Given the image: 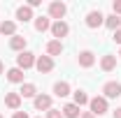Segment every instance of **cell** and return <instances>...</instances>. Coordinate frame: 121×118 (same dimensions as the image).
Listing matches in <instances>:
<instances>
[{
	"instance_id": "cell-21",
	"label": "cell",
	"mask_w": 121,
	"mask_h": 118,
	"mask_svg": "<svg viewBox=\"0 0 121 118\" xmlns=\"http://www.w3.org/2000/svg\"><path fill=\"white\" fill-rule=\"evenodd\" d=\"M105 26L112 30V32H114V30H119V28H121V19H119L117 14H109V16H105Z\"/></svg>"
},
{
	"instance_id": "cell-28",
	"label": "cell",
	"mask_w": 121,
	"mask_h": 118,
	"mask_svg": "<svg viewBox=\"0 0 121 118\" xmlns=\"http://www.w3.org/2000/svg\"><path fill=\"white\" fill-rule=\"evenodd\" d=\"M114 118H121V106L117 109V111H114Z\"/></svg>"
},
{
	"instance_id": "cell-8",
	"label": "cell",
	"mask_w": 121,
	"mask_h": 118,
	"mask_svg": "<svg viewBox=\"0 0 121 118\" xmlns=\"http://www.w3.org/2000/svg\"><path fill=\"white\" fill-rule=\"evenodd\" d=\"M77 60H79V67L89 70V67H93V65H95V53L86 49V51H82V53L77 56Z\"/></svg>"
},
{
	"instance_id": "cell-29",
	"label": "cell",
	"mask_w": 121,
	"mask_h": 118,
	"mask_svg": "<svg viewBox=\"0 0 121 118\" xmlns=\"http://www.w3.org/2000/svg\"><path fill=\"white\" fill-rule=\"evenodd\" d=\"M5 72V65H2V60H0V74Z\"/></svg>"
},
{
	"instance_id": "cell-13",
	"label": "cell",
	"mask_w": 121,
	"mask_h": 118,
	"mask_svg": "<svg viewBox=\"0 0 121 118\" xmlns=\"http://www.w3.org/2000/svg\"><path fill=\"white\" fill-rule=\"evenodd\" d=\"M60 53H63V42L51 39V42L47 44V56H49V58H54V56H60Z\"/></svg>"
},
{
	"instance_id": "cell-15",
	"label": "cell",
	"mask_w": 121,
	"mask_h": 118,
	"mask_svg": "<svg viewBox=\"0 0 121 118\" xmlns=\"http://www.w3.org/2000/svg\"><path fill=\"white\" fill-rule=\"evenodd\" d=\"M26 44H28V42H26V37H21V35H14V37L9 39V49H12V51H19V53L26 51Z\"/></svg>"
},
{
	"instance_id": "cell-31",
	"label": "cell",
	"mask_w": 121,
	"mask_h": 118,
	"mask_svg": "<svg viewBox=\"0 0 121 118\" xmlns=\"http://www.w3.org/2000/svg\"><path fill=\"white\" fill-rule=\"evenodd\" d=\"M119 56H121V49H119Z\"/></svg>"
},
{
	"instance_id": "cell-32",
	"label": "cell",
	"mask_w": 121,
	"mask_h": 118,
	"mask_svg": "<svg viewBox=\"0 0 121 118\" xmlns=\"http://www.w3.org/2000/svg\"><path fill=\"white\" fill-rule=\"evenodd\" d=\"M37 118H42V116H37Z\"/></svg>"
},
{
	"instance_id": "cell-22",
	"label": "cell",
	"mask_w": 121,
	"mask_h": 118,
	"mask_svg": "<svg viewBox=\"0 0 121 118\" xmlns=\"http://www.w3.org/2000/svg\"><path fill=\"white\" fill-rule=\"evenodd\" d=\"M72 95H75V104H77V106H82V104H89V95H86L84 90H75Z\"/></svg>"
},
{
	"instance_id": "cell-11",
	"label": "cell",
	"mask_w": 121,
	"mask_h": 118,
	"mask_svg": "<svg viewBox=\"0 0 121 118\" xmlns=\"http://www.w3.org/2000/svg\"><path fill=\"white\" fill-rule=\"evenodd\" d=\"M70 93H72V90H70V83H68V81H56V83H54V95H56V97H68Z\"/></svg>"
},
{
	"instance_id": "cell-5",
	"label": "cell",
	"mask_w": 121,
	"mask_h": 118,
	"mask_svg": "<svg viewBox=\"0 0 121 118\" xmlns=\"http://www.w3.org/2000/svg\"><path fill=\"white\" fill-rule=\"evenodd\" d=\"M68 32H70V26L65 23V21H54L51 23V35H54V39H63V37H68Z\"/></svg>"
},
{
	"instance_id": "cell-17",
	"label": "cell",
	"mask_w": 121,
	"mask_h": 118,
	"mask_svg": "<svg viewBox=\"0 0 121 118\" xmlns=\"http://www.w3.org/2000/svg\"><path fill=\"white\" fill-rule=\"evenodd\" d=\"M35 30H37V32L51 30V21H49V16H35Z\"/></svg>"
},
{
	"instance_id": "cell-14",
	"label": "cell",
	"mask_w": 121,
	"mask_h": 118,
	"mask_svg": "<svg viewBox=\"0 0 121 118\" xmlns=\"http://www.w3.org/2000/svg\"><path fill=\"white\" fill-rule=\"evenodd\" d=\"M19 95H21V100L23 97H37V86L35 83H21V90H19Z\"/></svg>"
},
{
	"instance_id": "cell-26",
	"label": "cell",
	"mask_w": 121,
	"mask_h": 118,
	"mask_svg": "<svg viewBox=\"0 0 121 118\" xmlns=\"http://www.w3.org/2000/svg\"><path fill=\"white\" fill-rule=\"evenodd\" d=\"M12 118H28V114H26V111H14Z\"/></svg>"
},
{
	"instance_id": "cell-10",
	"label": "cell",
	"mask_w": 121,
	"mask_h": 118,
	"mask_svg": "<svg viewBox=\"0 0 121 118\" xmlns=\"http://www.w3.org/2000/svg\"><path fill=\"white\" fill-rule=\"evenodd\" d=\"M5 106L19 111V106H21V95H19V93H7V95H5Z\"/></svg>"
},
{
	"instance_id": "cell-18",
	"label": "cell",
	"mask_w": 121,
	"mask_h": 118,
	"mask_svg": "<svg viewBox=\"0 0 121 118\" xmlns=\"http://www.w3.org/2000/svg\"><path fill=\"white\" fill-rule=\"evenodd\" d=\"M7 81H12V83H23V70H19V67L7 70Z\"/></svg>"
},
{
	"instance_id": "cell-19",
	"label": "cell",
	"mask_w": 121,
	"mask_h": 118,
	"mask_svg": "<svg viewBox=\"0 0 121 118\" xmlns=\"http://www.w3.org/2000/svg\"><path fill=\"white\" fill-rule=\"evenodd\" d=\"M0 32L14 37V35H16V23H14V21H2V23H0Z\"/></svg>"
},
{
	"instance_id": "cell-2",
	"label": "cell",
	"mask_w": 121,
	"mask_h": 118,
	"mask_svg": "<svg viewBox=\"0 0 121 118\" xmlns=\"http://www.w3.org/2000/svg\"><path fill=\"white\" fill-rule=\"evenodd\" d=\"M65 12H68L65 2H60V0H54V2H49V19H56V21H63Z\"/></svg>"
},
{
	"instance_id": "cell-3",
	"label": "cell",
	"mask_w": 121,
	"mask_h": 118,
	"mask_svg": "<svg viewBox=\"0 0 121 118\" xmlns=\"http://www.w3.org/2000/svg\"><path fill=\"white\" fill-rule=\"evenodd\" d=\"M89 106H91V114H93L95 118L103 116V114H107V100L105 97H91Z\"/></svg>"
},
{
	"instance_id": "cell-30",
	"label": "cell",
	"mask_w": 121,
	"mask_h": 118,
	"mask_svg": "<svg viewBox=\"0 0 121 118\" xmlns=\"http://www.w3.org/2000/svg\"><path fill=\"white\" fill-rule=\"evenodd\" d=\"M0 118H5V116H2V114H0Z\"/></svg>"
},
{
	"instance_id": "cell-9",
	"label": "cell",
	"mask_w": 121,
	"mask_h": 118,
	"mask_svg": "<svg viewBox=\"0 0 121 118\" xmlns=\"http://www.w3.org/2000/svg\"><path fill=\"white\" fill-rule=\"evenodd\" d=\"M51 95H42V93H37V97L33 100V104H35V109L37 111H49L51 109Z\"/></svg>"
},
{
	"instance_id": "cell-7",
	"label": "cell",
	"mask_w": 121,
	"mask_h": 118,
	"mask_svg": "<svg viewBox=\"0 0 121 118\" xmlns=\"http://www.w3.org/2000/svg\"><path fill=\"white\" fill-rule=\"evenodd\" d=\"M35 70L40 74H47L54 70V58H49V56H37V60H35Z\"/></svg>"
},
{
	"instance_id": "cell-1",
	"label": "cell",
	"mask_w": 121,
	"mask_h": 118,
	"mask_svg": "<svg viewBox=\"0 0 121 118\" xmlns=\"http://www.w3.org/2000/svg\"><path fill=\"white\" fill-rule=\"evenodd\" d=\"M35 53H30V51H21L19 56H16V67L19 70H30V67H35Z\"/></svg>"
},
{
	"instance_id": "cell-16",
	"label": "cell",
	"mask_w": 121,
	"mask_h": 118,
	"mask_svg": "<svg viewBox=\"0 0 121 118\" xmlns=\"http://www.w3.org/2000/svg\"><path fill=\"white\" fill-rule=\"evenodd\" d=\"M60 111H63V116H65V118H79V116H82V114H79V106H77L75 102H68Z\"/></svg>"
},
{
	"instance_id": "cell-12",
	"label": "cell",
	"mask_w": 121,
	"mask_h": 118,
	"mask_svg": "<svg viewBox=\"0 0 121 118\" xmlns=\"http://www.w3.org/2000/svg\"><path fill=\"white\" fill-rule=\"evenodd\" d=\"M16 19H19L21 23H28L30 19H35V16H33V9H30L28 5H21V7L16 9Z\"/></svg>"
},
{
	"instance_id": "cell-25",
	"label": "cell",
	"mask_w": 121,
	"mask_h": 118,
	"mask_svg": "<svg viewBox=\"0 0 121 118\" xmlns=\"http://www.w3.org/2000/svg\"><path fill=\"white\" fill-rule=\"evenodd\" d=\"M112 39H114L117 44H121V28H119V30H114V35H112Z\"/></svg>"
},
{
	"instance_id": "cell-20",
	"label": "cell",
	"mask_w": 121,
	"mask_h": 118,
	"mask_svg": "<svg viewBox=\"0 0 121 118\" xmlns=\"http://www.w3.org/2000/svg\"><path fill=\"white\" fill-rule=\"evenodd\" d=\"M100 67H103L105 72H112V70L117 67V56H103V60H100Z\"/></svg>"
},
{
	"instance_id": "cell-4",
	"label": "cell",
	"mask_w": 121,
	"mask_h": 118,
	"mask_svg": "<svg viewBox=\"0 0 121 118\" xmlns=\"http://www.w3.org/2000/svg\"><path fill=\"white\" fill-rule=\"evenodd\" d=\"M103 97L105 100H117V97H121V83L119 81H107L105 86H103Z\"/></svg>"
},
{
	"instance_id": "cell-23",
	"label": "cell",
	"mask_w": 121,
	"mask_h": 118,
	"mask_svg": "<svg viewBox=\"0 0 121 118\" xmlns=\"http://www.w3.org/2000/svg\"><path fill=\"white\" fill-rule=\"evenodd\" d=\"M47 118H65V116H63L60 109H54V106H51V109L47 111Z\"/></svg>"
},
{
	"instance_id": "cell-6",
	"label": "cell",
	"mask_w": 121,
	"mask_h": 118,
	"mask_svg": "<svg viewBox=\"0 0 121 118\" xmlns=\"http://www.w3.org/2000/svg\"><path fill=\"white\" fill-rule=\"evenodd\" d=\"M103 23H105V16H103V12H98V9H91L89 14H86V26H89V28H100V26H103Z\"/></svg>"
},
{
	"instance_id": "cell-27",
	"label": "cell",
	"mask_w": 121,
	"mask_h": 118,
	"mask_svg": "<svg viewBox=\"0 0 121 118\" xmlns=\"http://www.w3.org/2000/svg\"><path fill=\"white\" fill-rule=\"evenodd\" d=\"M79 118H95V116H93L91 111H84V114H82V116H79Z\"/></svg>"
},
{
	"instance_id": "cell-24",
	"label": "cell",
	"mask_w": 121,
	"mask_h": 118,
	"mask_svg": "<svg viewBox=\"0 0 121 118\" xmlns=\"http://www.w3.org/2000/svg\"><path fill=\"white\" fill-rule=\"evenodd\" d=\"M112 9H114V14H117V16L121 14V0H114V5H112Z\"/></svg>"
}]
</instances>
